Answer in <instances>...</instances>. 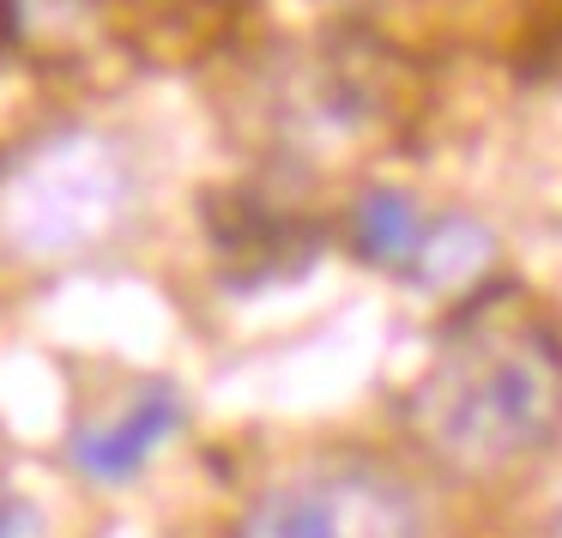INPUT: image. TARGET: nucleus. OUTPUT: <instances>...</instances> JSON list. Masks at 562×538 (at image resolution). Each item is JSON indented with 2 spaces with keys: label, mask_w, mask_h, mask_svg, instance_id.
Returning a JSON list of instances; mask_svg holds the SVG:
<instances>
[{
  "label": "nucleus",
  "mask_w": 562,
  "mask_h": 538,
  "mask_svg": "<svg viewBox=\"0 0 562 538\" xmlns=\"http://www.w3.org/2000/svg\"><path fill=\"white\" fill-rule=\"evenodd\" d=\"M412 441L465 484H502L562 436V327L526 284H477L405 393Z\"/></svg>",
  "instance_id": "1"
},
{
  "label": "nucleus",
  "mask_w": 562,
  "mask_h": 538,
  "mask_svg": "<svg viewBox=\"0 0 562 538\" xmlns=\"http://www.w3.org/2000/svg\"><path fill=\"white\" fill-rule=\"evenodd\" d=\"M127 164L103 134H49L0 170V243L19 260H74L115 236Z\"/></svg>",
  "instance_id": "2"
},
{
  "label": "nucleus",
  "mask_w": 562,
  "mask_h": 538,
  "mask_svg": "<svg viewBox=\"0 0 562 538\" xmlns=\"http://www.w3.org/2000/svg\"><path fill=\"white\" fill-rule=\"evenodd\" d=\"M236 538H429V508L381 453H321L272 478Z\"/></svg>",
  "instance_id": "3"
},
{
  "label": "nucleus",
  "mask_w": 562,
  "mask_h": 538,
  "mask_svg": "<svg viewBox=\"0 0 562 538\" xmlns=\"http://www.w3.org/2000/svg\"><path fill=\"white\" fill-rule=\"evenodd\" d=\"M200 218L218 248V272L243 291L267 279H296L321 255V218L267 188H212L200 194Z\"/></svg>",
  "instance_id": "4"
},
{
  "label": "nucleus",
  "mask_w": 562,
  "mask_h": 538,
  "mask_svg": "<svg viewBox=\"0 0 562 538\" xmlns=\"http://www.w3.org/2000/svg\"><path fill=\"white\" fill-rule=\"evenodd\" d=\"M115 25L151 61H188L218 43L236 19V0H110Z\"/></svg>",
  "instance_id": "5"
},
{
  "label": "nucleus",
  "mask_w": 562,
  "mask_h": 538,
  "mask_svg": "<svg viewBox=\"0 0 562 538\" xmlns=\"http://www.w3.org/2000/svg\"><path fill=\"white\" fill-rule=\"evenodd\" d=\"M176 424H182V400H176L170 388H146L115 424H98V429H86V436H74V466L86 478H103V484H110V478H127L151 460V448H158Z\"/></svg>",
  "instance_id": "6"
},
{
  "label": "nucleus",
  "mask_w": 562,
  "mask_h": 538,
  "mask_svg": "<svg viewBox=\"0 0 562 538\" xmlns=\"http://www.w3.org/2000/svg\"><path fill=\"white\" fill-rule=\"evenodd\" d=\"M345 236H351V255H357V260H369V267H381V272H400V279H412V260H417V248H424V236H429V218H424V212H417L405 194L375 188V194L357 200Z\"/></svg>",
  "instance_id": "7"
},
{
  "label": "nucleus",
  "mask_w": 562,
  "mask_h": 538,
  "mask_svg": "<svg viewBox=\"0 0 562 538\" xmlns=\"http://www.w3.org/2000/svg\"><path fill=\"white\" fill-rule=\"evenodd\" d=\"M490 260V236L477 231L472 218H429V236L412 260V284H429V291H448V284H465L477 267Z\"/></svg>",
  "instance_id": "8"
},
{
  "label": "nucleus",
  "mask_w": 562,
  "mask_h": 538,
  "mask_svg": "<svg viewBox=\"0 0 562 538\" xmlns=\"http://www.w3.org/2000/svg\"><path fill=\"white\" fill-rule=\"evenodd\" d=\"M13 25H19V7L0 0V55H7V43H13Z\"/></svg>",
  "instance_id": "9"
},
{
  "label": "nucleus",
  "mask_w": 562,
  "mask_h": 538,
  "mask_svg": "<svg viewBox=\"0 0 562 538\" xmlns=\"http://www.w3.org/2000/svg\"><path fill=\"white\" fill-rule=\"evenodd\" d=\"M550 538H562V508H557V520H550Z\"/></svg>",
  "instance_id": "10"
}]
</instances>
